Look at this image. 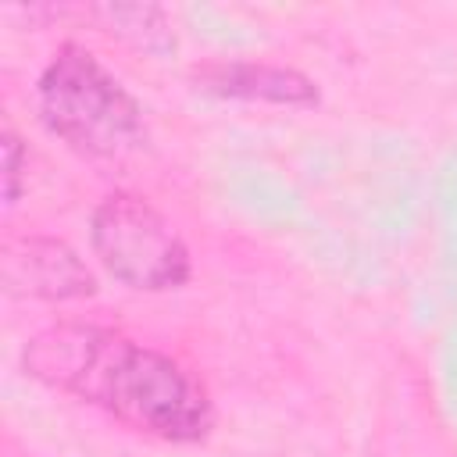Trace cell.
I'll list each match as a JSON object with an SVG mask.
<instances>
[{
	"label": "cell",
	"instance_id": "277c9868",
	"mask_svg": "<svg viewBox=\"0 0 457 457\" xmlns=\"http://www.w3.org/2000/svg\"><path fill=\"white\" fill-rule=\"evenodd\" d=\"M0 282L21 300H82L96 293V278L86 261L54 236H7L0 246Z\"/></svg>",
	"mask_w": 457,
	"mask_h": 457
},
{
	"label": "cell",
	"instance_id": "3957f363",
	"mask_svg": "<svg viewBox=\"0 0 457 457\" xmlns=\"http://www.w3.org/2000/svg\"><path fill=\"white\" fill-rule=\"evenodd\" d=\"M96 261L139 293L179 289L189 278V250L175 225L136 193H107L89 218Z\"/></svg>",
	"mask_w": 457,
	"mask_h": 457
},
{
	"label": "cell",
	"instance_id": "5b68a950",
	"mask_svg": "<svg viewBox=\"0 0 457 457\" xmlns=\"http://www.w3.org/2000/svg\"><path fill=\"white\" fill-rule=\"evenodd\" d=\"M189 79L218 96L236 100H261V104H286V107H311L318 104V82L286 64L264 61H207L189 71Z\"/></svg>",
	"mask_w": 457,
	"mask_h": 457
},
{
	"label": "cell",
	"instance_id": "8992f818",
	"mask_svg": "<svg viewBox=\"0 0 457 457\" xmlns=\"http://www.w3.org/2000/svg\"><path fill=\"white\" fill-rule=\"evenodd\" d=\"M96 14L111 25V32L132 39L143 50L161 54V50L175 46L168 14L161 7H154V4H104V7H96Z\"/></svg>",
	"mask_w": 457,
	"mask_h": 457
},
{
	"label": "cell",
	"instance_id": "52a82bcc",
	"mask_svg": "<svg viewBox=\"0 0 457 457\" xmlns=\"http://www.w3.org/2000/svg\"><path fill=\"white\" fill-rule=\"evenodd\" d=\"M0 150H4V204L11 207L21 196V182H25V168H29V154L18 139V132L11 125H4L0 136Z\"/></svg>",
	"mask_w": 457,
	"mask_h": 457
},
{
	"label": "cell",
	"instance_id": "6da1fadb",
	"mask_svg": "<svg viewBox=\"0 0 457 457\" xmlns=\"http://www.w3.org/2000/svg\"><path fill=\"white\" fill-rule=\"evenodd\" d=\"M21 368L46 389L93 403L164 443H200L214 425L207 389L175 357L114 328L50 325L25 343Z\"/></svg>",
	"mask_w": 457,
	"mask_h": 457
},
{
	"label": "cell",
	"instance_id": "7a4b0ae2",
	"mask_svg": "<svg viewBox=\"0 0 457 457\" xmlns=\"http://www.w3.org/2000/svg\"><path fill=\"white\" fill-rule=\"evenodd\" d=\"M39 114L57 139L93 161H125L146 146L139 100L82 43H64L43 68Z\"/></svg>",
	"mask_w": 457,
	"mask_h": 457
}]
</instances>
